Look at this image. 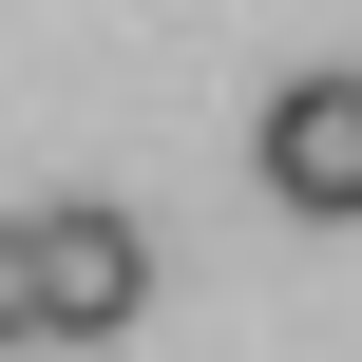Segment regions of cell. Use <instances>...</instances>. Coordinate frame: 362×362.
Wrapping results in <instances>:
<instances>
[{"instance_id":"6da1fadb","label":"cell","mask_w":362,"mask_h":362,"mask_svg":"<svg viewBox=\"0 0 362 362\" xmlns=\"http://www.w3.org/2000/svg\"><path fill=\"white\" fill-rule=\"evenodd\" d=\"M153 305V229L134 210H38V344H115Z\"/></svg>"},{"instance_id":"7a4b0ae2","label":"cell","mask_w":362,"mask_h":362,"mask_svg":"<svg viewBox=\"0 0 362 362\" xmlns=\"http://www.w3.org/2000/svg\"><path fill=\"white\" fill-rule=\"evenodd\" d=\"M248 153H267V191H286L305 229H362V76H286Z\"/></svg>"},{"instance_id":"3957f363","label":"cell","mask_w":362,"mask_h":362,"mask_svg":"<svg viewBox=\"0 0 362 362\" xmlns=\"http://www.w3.org/2000/svg\"><path fill=\"white\" fill-rule=\"evenodd\" d=\"M0 344H38V210H0Z\"/></svg>"}]
</instances>
